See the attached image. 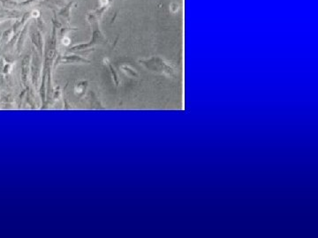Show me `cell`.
<instances>
[{
  "label": "cell",
  "mask_w": 318,
  "mask_h": 238,
  "mask_svg": "<svg viewBox=\"0 0 318 238\" xmlns=\"http://www.w3.org/2000/svg\"><path fill=\"white\" fill-rule=\"evenodd\" d=\"M76 5V4H75L74 2H70V3H68V4L66 5V7H64L63 9H61V10L59 11L58 14L60 16H62V17H64V18H66L67 21H70V17H71L70 11L72 9V5Z\"/></svg>",
  "instance_id": "1"
},
{
  "label": "cell",
  "mask_w": 318,
  "mask_h": 238,
  "mask_svg": "<svg viewBox=\"0 0 318 238\" xmlns=\"http://www.w3.org/2000/svg\"><path fill=\"white\" fill-rule=\"evenodd\" d=\"M62 61L65 63H70V62H78V63H89L86 59L82 58L81 57H77V56H68V57L62 58Z\"/></svg>",
  "instance_id": "2"
},
{
  "label": "cell",
  "mask_w": 318,
  "mask_h": 238,
  "mask_svg": "<svg viewBox=\"0 0 318 238\" xmlns=\"http://www.w3.org/2000/svg\"><path fill=\"white\" fill-rule=\"evenodd\" d=\"M0 1L3 3L4 6H5V7H8V8L15 7L16 5H18V4H17V2H14V1H12V0H0Z\"/></svg>",
  "instance_id": "3"
},
{
  "label": "cell",
  "mask_w": 318,
  "mask_h": 238,
  "mask_svg": "<svg viewBox=\"0 0 318 238\" xmlns=\"http://www.w3.org/2000/svg\"><path fill=\"white\" fill-rule=\"evenodd\" d=\"M110 0H99V3H100V9L101 10L99 11V13H101L104 9L105 7L107 6V5L109 4Z\"/></svg>",
  "instance_id": "4"
},
{
  "label": "cell",
  "mask_w": 318,
  "mask_h": 238,
  "mask_svg": "<svg viewBox=\"0 0 318 238\" xmlns=\"http://www.w3.org/2000/svg\"><path fill=\"white\" fill-rule=\"evenodd\" d=\"M179 9H180V6H179V5L177 3H172L171 5H170V10L171 12V13H173V14L177 13V12L179 11Z\"/></svg>",
  "instance_id": "5"
},
{
  "label": "cell",
  "mask_w": 318,
  "mask_h": 238,
  "mask_svg": "<svg viewBox=\"0 0 318 238\" xmlns=\"http://www.w3.org/2000/svg\"><path fill=\"white\" fill-rule=\"evenodd\" d=\"M121 69L123 70L125 73H128V74L132 75V76H135V75H136V73H135L133 70H132L131 68H129L128 66H122V67H121Z\"/></svg>",
  "instance_id": "6"
},
{
  "label": "cell",
  "mask_w": 318,
  "mask_h": 238,
  "mask_svg": "<svg viewBox=\"0 0 318 238\" xmlns=\"http://www.w3.org/2000/svg\"><path fill=\"white\" fill-rule=\"evenodd\" d=\"M85 87H86V83L85 82L82 83V84H79V85H77V86L75 87V92L79 93H82V91H83V89L85 88Z\"/></svg>",
  "instance_id": "7"
},
{
  "label": "cell",
  "mask_w": 318,
  "mask_h": 238,
  "mask_svg": "<svg viewBox=\"0 0 318 238\" xmlns=\"http://www.w3.org/2000/svg\"><path fill=\"white\" fill-rule=\"evenodd\" d=\"M31 17L35 18V19H38L39 17H41V13L39 10H34L31 12Z\"/></svg>",
  "instance_id": "8"
},
{
  "label": "cell",
  "mask_w": 318,
  "mask_h": 238,
  "mask_svg": "<svg viewBox=\"0 0 318 238\" xmlns=\"http://www.w3.org/2000/svg\"><path fill=\"white\" fill-rule=\"evenodd\" d=\"M70 42H71V40H70V38L69 37H67V36H65L63 37V39H62V43L64 44V45H69L70 44Z\"/></svg>",
  "instance_id": "9"
},
{
  "label": "cell",
  "mask_w": 318,
  "mask_h": 238,
  "mask_svg": "<svg viewBox=\"0 0 318 238\" xmlns=\"http://www.w3.org/2000/svg\"><path fill=\"white\" fill-rule=\"evenodd\" d=\"M70 30H76V29H75V28H70V27H66V28H63V29L61 30L62 36H65L67 32L70 31Z\"/></svg>",
  "instance_id": "10"
}]
</instances>
